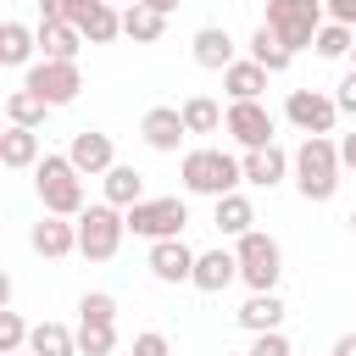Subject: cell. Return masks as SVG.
<instances>
[{"mask_svg": "<svg viewBox=\"0 0 356 356\" xmlns=\"http://www.w3.org/2000/svg\"><path fill=\"white\" fill-rule=\"evenodd\" d=\"M312 50H317L323 61H345V56L356 50V28H345V22H323L317 39H312Z\"/></svg>", "mask_w": 356, "mask_h": 356, "instance_id": "obj_29", "label": "cell"}, {"mask_svg": "<svg viewBox=\"0 0 356 356\" xmlns=\"http://www.w3.org/2000/svg\"><path fill=\"white\" fill-rule=\"evenodd\" d=\"M350 67H356V50H350Z\"/></svg>", "mask_w": 356, "mask_h": 356, "instance_id": "obj_41", "label": "cell"}, {"mask_svg": "<svg viewBox=\"0 0 356 356\" xmlns=\"http://www.w3.org/2000/svg\"><path fill=\"white\" fill-rule=\"evenodd\" d=\"M328 6V22H345V28H356V0H323Z\"/></svg>", "mask_w": 356, "mask_h": 356, "instance_id": "obj_37", "label": "cell"}, {"mask_svg": "<svg viewBox=\"0 0 356 356\" xmlns=\"http://www.w3.org/2000/svg\"><path fill=\"white\" fill-rule=\"evenodd\" d=\"M22 89H33V95L56 111V106H72V100H78L83 72H78V61H44V56H39V61L22 72Z\"/></svg>", "mask_w": 356, "mask_h": 356, "instance_id": "obj_8", "label": "cell"}, {"mask_svg": "<svg viewBox=\"0 0 356 356\" xmlns=\"http://www.w3.org/2000/svg\"><path fill=\"white\" fill-rule=\"evenodd\" d=\"M83 50V33L72 22H39V56L44 61H78Z\"/></svg>", "mask_w": 356, "mask_h": 356, "instance_id": "obj_22", "label": "cell"}, {"mask_svg": "<svg viewBox=\"0 0 356 356\" xmlns=\"http://www.w3.org/2000/svg\"><path fill=\"white\" fill-rule=\"evenodd\" d=\"M33 189H39V206L50 211V217H83V172L72 167V156L61 150H44V161L33 167Z\"/></svg>", "mask_w": 356, "mask_h": 356, "instance_id": "obj_3", "label": "cell"}, {"mask_svg": "<svg viewBox=\"0 0 356 356\" xmlns=\"http://www.w3.org/2000/svg\"><path fill=\"white\" fill-rule=\"evenodd\" d=\"M145 6H150V0H145Z\"/></svg>", "mask_w": 356, "mask_h": 356, "instance_id": "obj_43", "label": "cell"}, {"mask_svg": "<svg viewBox=\"0 0 356 356\" xmlns=\"http://www.w3.org/2000/svg\"><path fill=\"white\" fill-rule=\"evenodd\" d=\"M239 161H245V184H256V189H278V184L295 172V156H289L284 145H261V150H245Z\"/></svg>", "mask_w": 356, "mask_h": 356, "instance_id": "obj_15", "label": "cell"}, {"mask_svg": "<svg viewBox=\"0 0 356 356\" xmlns=\"http://www.w3.org/2000/svg\"><path fill=\"white\" fill-rule=\"evenodd\" d=\"M100 184H106V200H111L117 211H128V206H139V200H145V172H139V167H128V161H117Z\"/></svg>", "mask_w": 356, "mask_h": 356, "instance_id": "obj_23", "label": "cell"}, {"mask_svg": "<svg viewBox=\"0 0 356 356\" xmlns=\"http://www.w3.org/2000/svg\"><path fill=\"white\" fill-rule=\"evenodd\" d=\"M39 161H44L39 128H6V134H0V167L22 172V167H39Z\"/></svg>", "mask_w": 356, "mask_h": 356, "instance_id": "obj_18", "label": "cell"}, {"mask_svg": "<svg viewBox=\"0 0 356 356\" xmlns=\"http://www.w3.org/2000/svg\"><path fill=\"white\" fill-rule=\"evenodd\" d=\"M195 256H200V250H189L184 239H156L150 256H145V267H150L156 284H189V278H195Z\"/></svg>", "mask_w": 356, "mask_h": 356, "instance_id": "obj_12", "label": "cell"}, {"mask_svg": "<svg viewBox=\"0 0 356 356\" xmlns=\"http://www.w3.org/2000/svg\"><path fill=\"white\" fill-rule=\"evenodd\" d=\"M328 356H356V328H350V334H339V339H334V350H328Z\"/></svg>", "mask_w": 356, "mask_h": 356, "instance_id": "obj_39", "label": "cell"}, {"mask_svg": "<svg viewBox=\"0 0 356 356\" xmlns=\"http://www.w3.org/2000/svg\"><path fill=\"white\" fill-rule=\"evenodd\" d=\"M234 278H239V256H234V250L217 245V250H200V256H195V278H189V284H195L200 295H222Z\"/></svg>", "mask_w": 356, "mask_h": 356, "instance_id": "obj_17", "label": "cell"}, {"mask_svg": "<svg viewBox=\"0 0 356 356\" xmlns=\"http://www.w3.org/2000/svg\"><path fill=\"white\" fill-rule=\"evenodd\" d=\"M334 106H339L345 117H356V67L339 78V89H334Z\"/></svg>", "mask_w": 356, "mask_h": 356, "instance_id": "obj_36", "label": "cell"}, {"mask_svg": "<svg viewBox=\"0 0 356 356\" xmlns=\"http://www.w3.org/2000/svg\"><path fill=\"white\" fill-rule=\"evenodd\" d=\"M178 111H184V128H189V134H217V128H222V106H217L211 95H189Z\"/></svg>", "mask_w": 356, "mask_h": 356, "instance_id": "obj_30", "label": "cell"}, {"mask_svg": "<svg viewBox=\"0 0 356 356\" xmlns=\"http://www.w3.org/2000/svg\"><path fill=\"white\" fill-rule=\"evenodd\" d=\"M33 50H39V28H22V22H0V61L6 67H33Z\"/></svg>", "mask_w": 356, "mask_h": 356, "instance_id": "obj_21", "label": "cell"}, {"mask_svg": "<svg viewBox=\"0 0 356 356\" xmlns=\"http://www.w3.org/2000/svg\"><path fill=\"white\" fill-rule=\"evenodd\" d=\"M184 222H189V206L178 195H145L139 206H128V234L134 239H184Z\"/></svg>", "mask_w": 356, "mask_h": 356, "instance_id": "obj_7", "label": "cell"}, {"mask_svg": "<svg viewBox=\"0 0 356 356\" xmlns=\"http://www.w3.org/2000/svg\"><path fill=\"white\" fill-rule=\"evenodd\" d=\"M234 317H239L245 334H273V328H284V300H278V289L273 295H250Z\"/></svg>", "mask_w": 356, "mask_h": 356, "instance_id": "obj_20", "label": "cell"}, {"mask_svg": "<svg viewBox=\"0 0 356 356\" xmlns=\"http://www.w3.org/2000/svg\"><path fill=\"white\" fill-rule=\"evenodd\" d=\"M184 111L178 106H150L145 117H139V139L150 145V150H161V156H172L178 145H184Z\"/></svg>", "mask_w": 356, "mask_h": 356, "instance_id": "obj_14", "label": "cell"}, {"mask_svg": "<svg viewBox=\"0 0 356 356\" xmlns=\"http://www.w3.org/2000/svg\"><path fill=\"white\" fill-rule=\"evenodd\" d=\"M122 33H128L134 44H156V39L167 33V17H161L156 6H139V0H134V6L122 11Z\"/></svg>", "mask_w": 356, "mask_h": 356, "instance_id": "obj_27", "label": "cell"}, {"mask_svg": "<svg viewBox=\"0 0 356 356\" xmlns=\"http://www.w3.org/2000/svg\"><path fill=\"white\" fill-rule=\"evenodd\" d=\"M28 350L33 356H78V328H67V323H33Z\"/></svg>", "mask_w": 356, "mask_h": 356, "instance_id": "obj_25", "label": "cell"}, {"mask_svg": "<svg viewBox=\"0 0 356 356\" xmlns=\"http://www.w3.org/2000/svg\"><path fill=\"white\" fill-rule=\"evenodd\" d=\"M323 22H328V6L323 0H267V17H261V28H273L295 56L312 50V39H317Z\"/></svg>", "mask_w": 356, "mask_h": 356, "instance_id": "obj_6", "label": "cell"}, {"mask_svg": "<svg viewBox=\"0 0 356 356\" xmlns=\"http://www.w3.org/2000/svg\"><path fill=\"white\" fill-rule=\"evenodd\" d=\"M128 356H172V345H167L161 328H145V334H134V350Z\"/></svg>", "mask_w": 356, "mask_h": 356, "instance_id": "obj_35", "label": "cell"}, {"mask_svg": "<svg viewBox=\"0 0 356 356\" xmlns=\"http://www.w3.org/2000/svg\"><path fill=\"white\" fill-rule=\"evenodd\" d=\"M78 323H117V295L83 289V295H78Z\"/></svg>", "mask_w": 356, "mask_h": 356, "instance_id": "obj_32", "label": "cell"}, {"mask_svg": "<svg viewBox=\"0 0 356 356\" xmlns=\"http://www.w3.org/2000/svg\"><path fill=\"white\" fill-rule=\"evenodd\" d=\"M117 350V323H78V356H111Z\"/></svg>", "mask_w": 356, "mask_h": 356, "instance_id": "obj_31", "label": "cell"}, {"mask_svg": "<svg viewBox=\"0 0 356 356\" xmlns=\"http://www.w3.org/2000/svg\"><path fill=\"white\" fill-rule=\"evenodd\" d=\"M189 50H195V67H206V72H228V67L239 61V56H234V33H228V28H217V22L195 28Z\"/></svg>", "mask_w": 356, "mask_h": 356, "instance_id": "obj_16", "label": "cell"}, {"mask_svg": "<svg viewBox=\"0 0 356 356\" xmlns=\"http://www.w3.org/2000/svg\"><path fill=\"white\" fill-rule=\"evenodd\" d=\"M28 245H33L44 261H67V256L78 250V222H72V217H50V211H44V217L28 228Z\"/></svg>", "mask_w": 356, "mask_h": 356, "instance_id": "obj_13", "label": "cell"}, {"mask_svg": "<svg viewBox=\"0 0 356 356\" xmlns=\"http://www.w3.org/2000/svg\"><path fill=\"white\" fill-rule=\"evenodd\" d=\"M17 356H33V350H17Z\"/></svg>", "mask_w": 356, "mask_h": 356, "instance_id": "obj_42", "label": "cell"}, {"mask_svg": "<svg viewBox=\"0 0 356 356\" xmlns=\"http://www.w3.org/2000/svg\"><path fill=\"white\" fill-rule=\"evenodd\" d=\"M44 111H50V106H44L33 89H11V95H6V122H11V128H44Z\"/></svg>", "mask_w": 356, "mask_h": 356, "instance_id": "obj_28", "label": "cell"}, {"mask_svg": "<svg viewBox=\"0 0 356 356\" xmlns=\"http://www.w3.org/2000/svg\"><path fill=\"white\" fill-rule=\"evenodd\" d=\"M345 228H350V234H356V206H350V217H345Z\"/></svg>", "mask_w": 356, "mask_h": 356, "instance_id": "obj_40", "label": "cell"}, {"mask_svg": "<svg viewBox=\"0 0 356 356\" xmlns=\"http://www.w3.org/2000/svg\"><path fill=\"white\" fill-rule=\"evenodd\" d=\"M250 61H256V67H267V72L278 78V72H289L295 50H289V44H284L273 28H256V33H250Z\"/></svg>", "mask_w": 356, "mask_h": 356, "instance_id": "obj_26", "label": "cell"}, {"mask_svg": "<svg viewBox=\"0 0 356 356\" xmlns=\"http://www.w3.org/2000/svg\"><path fill=\"white\" fill-rule=\"evenodd\" d=\"M211 222H217V234H228V239H245L250 228H256V206H250V195H222L217 200V211H211Z\"/></svg>", "mask_w": 356, "mask_h": 356, "instance_id": "obj_19", "label": "cell"}, {"mask_svg": "<svg viewBox=\"0 0 356 356\" xmlns=\"http://www.w3.org/2000/svg\"><path fill=\"white\" fill-rule=\"evenodd\" d=\"M267 67H256L250 56L245 61H234L228 72H222V89H228V100H261V89H267Z\"/></svg>", "mask_w": 356, "mask_h": 356, "instance_id": "obj_24", "label": "cell"}, {"mask_svg": "<svg viewBox=\"0 0 356 356\" xmlns=\"http://www.w3.org/2000/svg\"><path fill=\"white\" fill-rule=\"evenodd\" d=\"M28 334H33V328L22 323V312H11V306H6V312H0V356L28 350Z\"/></svg>", "mask_w": 356, "mask_h": 356, "instance_id": "obj_33", "label": "cell"}, {"mask_svg": "<svg viewBox=\"0 0 356 356\" xmlns=\"http://www.w3.org/2000/svg\"><path fill=\"white\" fill-rule=\"evenodd\" d=\"M234 256H239V284H250V295H273L278 278H284V250L273 234L250 228L245 239H234Z\"/></svg>", "mask_w": 356, "mask_h": 356, "instance_id": "obj_5", "label": "cell"}, {"mask_svg": "<svg viewBox=\"0 0 356 356\" xmlns=\"http://www.w3.org/2000/svg\"><path fill=\"white\" fill-rule=\"evenodd\" d=\"M284 122L300 128L306 139H312V134H334L339 106H334V95H323V89H289V100H284Z\"/></svg>", "mask_w": 356, "mask_h": 356, "instance_id": "obj_9", "label": "cell"}, {"mask_svg": "<svg viewBox=\"0 0 356 356\" xmlns=\"http://www.w3.org/2000/svg\"><path fill=\"white\" fill-rule=\"evenodd\" d=\"M178 178H184L189 195H211V200H222V195H234V189L245 184V161L228 156V150H217V145H195V150H184Z\"/></svg>", "mask_w": 356, "mask_h": 356, "instance_id": "obj_1", "label": "cell"}, {"mask_svg": "<svg viewBox=\"0 0 356 356\" xmlns=\"http://www.w3.org/2000/svg\"><path fill=\"white\" fill-rule=\"evenodd\" d=\"M295 189H300V200H312V206H323V200H334V189H339V139H328V134H312V139H300V150H295Z\"/></svg>", "mask_w": 356, "mask_h": 356, "instance_id": "obj_2", "label": "cell"}, {"mask_svg": "<svg viewBox=\"0 0 356 356\" xmlns=\"http://www.w3.org/2000/svg\"><path fill=\"white\" fill-rule=\"evenodd\" d=\"M67 156H72V167H78L83 178H106V172L117 167L111 134H100V128H78V134H72V145H67Z\"/></svg>", "mask_w": 356, "mask_h": 356, "instance_id": "obj_11", "label": "cell"}, {"mask_svg": "<svg viewBox=\"0 0 356 356\" xmlns=\"http://www.w3.org/2000/svg\"><path fill=\"white\" fill-rule=\"evenodd\" d=\"M122 234H128V211H117L111 200H95L78 217V256L83 261H111L122 250Z\"/></svg>", "mask_w": 356, "mask_h": 356, "instance_id": "obj_4", "label": "cell"}, {"mask_svg": "<svg viewBox=\"0 0 356 356\" xmlns=\"http://www.w3.org/2000/svg\"><path fill=\"white\" fill-rule=\"evenodd\" d=\"M245 356H295V350H289L284 328H273V334H250V350Z\"/></svg>", "mask_w": 356, "mask_h": 356, "instance_id": "obj_34", "label": "cell"}, {"mask_svg": "<svg viewBox=\"0 0 356 356\" xmlns=\"http://www.w3.org/2000/svg\"><path fill=\"white\" fill-rule=\"evenodd\" d=\"M339 167H356V134H339Z\"/></svg>", "mask_w": 356, "mask_h": 356, "instance_id": "obj_38", "label": "cell"}, {"mask_svg": "<svg viewBox=\"0 0 356 356\" xmlns=\"http://www.w3.org/2000/svg\"><path fill=\"white\" fill-rule=\"evenodd\" d=\"M222 128L234 134V145H245V150H261V145H278L273 139V111L261 106V100H228V111H222Z\"/></svg>", "mask_w": 356, "mask_h": 356, "instance_id": "obj_10", "label": "cell"}]
</instances>
